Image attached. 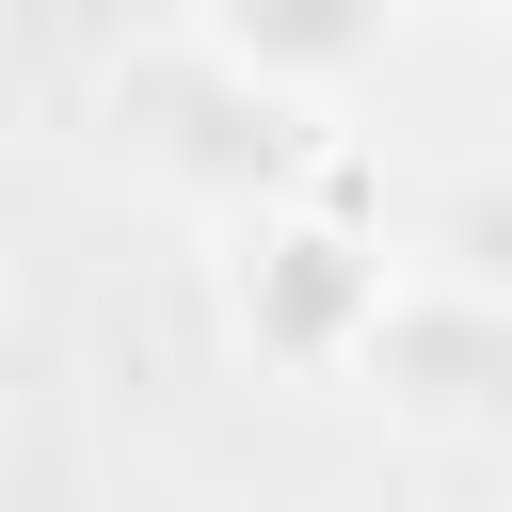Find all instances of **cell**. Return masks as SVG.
Instances as JSON below:
<instances>
[{"instance_id": "obj_3", "label": "cell", "mask_w": 512, "mask_h": 512, "mask_svg": "<svg viewBox=\"0 0 512 512\" xmlns=\"http://www.w3.org/2000/svg\"><path fill=\"white\" fill-rule=\"evenodd\" d=\"M448 288H480V304L512 288V176H480V192H464V224H448Z\"/></svg>"}, {"instance_id": "obj_2", "label": "cell", "mask_w": 512, "mask_h": 512, "mask_svg": "<svg viewBox=\"0 0 512 512\" xmlns=\"http://www.w3.org/2000/svg\"><path fill=\"white\" fill-rule=\"evenodd\" d=\"M192 32H208V64H224L256 112H336V96L384 64L400 0H192Z\"/></svg>"}, {"instance_id": "obj_1", "label": "cell", "mask_w": 512, "mask_h": 512, "mask_svg": "<svg viewBox=\"0 0 512 512\" xmlns=\"http://www.w3.org/2000/svg\"><path fill=\"white\" fill-rule=\"evenodd\" d=\"M384 304H400V288H384V256H368V240H336V224H288V208H272V224L240 240V320H256L288 368L384 352Z\"/></svg>"}]
</instances>
